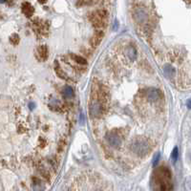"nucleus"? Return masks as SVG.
I'll use <instances>...</instances> for the list:
<instances>
[{"mask_svg": "<svg viewBox=\"0 0 191 191\" xmlns=\"http://www.w3.org/2000/svg\"><path fill=\"white\" fill-rule=\"evenodd\" d=\"M164 73L165 75V77L167 78H173L175 76V69L173 68L170 64H166L164 66Z\"/></svg>", "mask_w": 191, "mask_h": 191, "instance_id": "1a4fd4ad", "label": "nucleus"}, {"mask_svg": "<svg viewBox=\"0 0 191 191\" xmlns=\"http://www.w3.org/2000/svg\"><path fill=\"white\" fill-rule=\"evenodd\" d=\"M34 108V103H30V109H33Z\"/></svg>", "mask_w": 191, "mask_h": 191, "instance_id": "aec40b11", "label": "nucleus"}, {"mask_svg": "<svg viewBox=\"0 0 191 191\" xmlns=\"http://www.w3.org/2000/svg\"><path fill=\"white\" fill-rule=\"evenodd\" d=\"M190 160H191V156H190Z\"/></svg>", "mask_w": 191, "mask_h": 191, "instance_id": "412c9836", "label": "nucleus"}, {"mask_svg": "<svg viewBox=\"0 0 191 191\" xmlns=\"http://www.w3.org/2000/svg\"><path fill=\"white\" fill-rule=\"evenodd\" d=\"M186 106H187L188 109H191V98H189V100H187V102H186Z\"/></svg>", "mask_w": 191, "mask_h": 191, "instance_id": "a211bd4d", "label": "nucleus"}, {"mask_svg": "<svg viewBox=\"0 0 191 191\" xmlns=\"http://www.w3.org/2000/svg\"><path fill=\"white\" fill-rule=\"evenodd\" d=\"M38 53H39V56H40V59H43V60H45L48 57V49L45 45L40 46V47L38 48Z\"/></svg>", "mask_w": 191, "mask_h": 191, "instance_id": "f8f14e48", "label": "nucleus"}, {"mask_svg": "<svg viewBox=\"0 0 191 191\" xmlns=\"http://www.w3.org/2000/svg\"><path fill=\"white\" fill-rule=\"evenodd\" d=\"M63 95H64V97H67V98L72 97L73 95H74L73 89L70 87V86H65V87H64V90H63Z\"/></svg>", "mask_w": 191, "mask_h": 191, "instance_id": "2eb2a0df", "label": "nucleus"}, {"mask_svg": "<svg viewBox=\"0 0 191 191\" xmlns=\"http://www.w3.org/2000/svg\"><path fill=\"white\" fill-rule=\"evenodd\" d=\"M72 59H74V61H76L77 63H78V64H86V59H84V57L80 56H78V55H71Z\"/></svg>", "mask_w": 191, "mask_h": 191, "instance_id": "4468645a", "label": "nucleus"}, {"mask_svg": "<svg viewBox=\"0 0 191 191\" xmlns=\"http://www.w3.org/2000/svg\"><path fill=\"white\" fill-rule=\"evenodd\" d=\"M160 158H161V154L160 153L156 154V156L154 157V160H153V166H156V165L158 164L159 161H160Z\"/></svg>", "mask_w": 191, "mask_h": 191, "instance_id": "f3484780", "label": "nucleus"}, {"mask_svg": "<svg viewBox=\"0 0 191 191\" xmlns=\"http://www.w3.org/2000/svg\"><path fill=\"white\" fill-rule=\"evenodd\" d=\"M90 113L94 117H100V115L102 114V105L100 102H95L90 106Z\"/></svg>", "mask_w": 191, "mask_h": 191, "instance_id": "423d86ee", "label": "nucleus"}, {"mask_svg": "<svg viewBox=\"0 0 191 191\" xmlns=\"http://www.w3.org/2000/svg\"><path fill=\"white\" fill-rule=\"evenodd\" d=\"M155 179L160 191H170L172 189L171 172L167 169V167H160L156 172Z\"/></svg>", "mask_w": 191, "mask_h": 191, "instance_id": "f257e3e1", "label": "nucleus"}, {"mask_svg": "<svg viewBox=\"0 0 191 191\" xmlns=\"http://www.w3.org/2000/svg\"><path fill=\"white\" fill-rule=\"evenodd\" d=\"M55 71H56V73L57 76H59L60 78L65 79V80L68 79V76L65 74V72H63V70H61L60 67L59 66V64H57V63H56V68H55Z\"/></svg>", "mask_w": 191, "mask_h": 191, "instance_id": "ddd939ff", "label": "nucleus"}, {"mask_svg": "<svg viewBox=\"0 0 191 191\" xmlns=\"http://www.w3.org/2000/svg\"><path fill=\"white\" fill-rule=\"evenodd\" d=\"M98 191H100V190H98Z\"/></svg>", "mask_w": 191, "mask_h": 191, "instance_id": "4be33fe9", "label": "nucleus"}, {"mask_svg": "<svg viewBox=\"0 0 191 191\" xmlns=\"http://www.w3.org/2000/svg\"><path fill=\"white\" fill-rule=\"evenodd\" d=\"M134 15H135V19L138 23H144V22L147 20V18H148L147 11L144 10L143 8H138L135 11Z\"/></svg>", "mask_w": 191, "mask_h": 191, "instance_id": "39448f33", "label": "nucleus"}, {"mask_svg": "<svg viewBox=\"0 0 191 191\" xmlns=\"http://www.w3.org/2000/svg\"><path fill=\"white\" fill-rule=\"evenodd\" d=\"M126 54H127V56H128L129 59L132 60V61H134L137 59V51L134 47H133V46H129V47L127 48Z\"/></svg>", "mask_w": 191, "mask_h": 191, "instance_id": "9d476101", "label": "nucleus"}, {"mask_svg": "<svg viewBox=\"0 0 191 191\" xmlns=\"http://www.w3.org/2000/svg\"><path fill=\"white\" fill-rule=\"evenodd\" d=\"M131 149L137 156L143 157L145 156L150 150V145L147 140L143 138H138L134 140L131 143Z\"/></svg>", "mask_w": 191, "mask_h": 191, "instance_id": "f03ea898", "label": "nucleus"}, {"mask_svg": "<svg viewBox=\"0 0 191 191\" xmlns=\"http://www.w3.org/2000/svg\"><path fill=\"white\" fill-rule=\"evenodd\" d=\"M178 157H179V149H178V147H174L172 150V153H171V159H172L173 163H176L178 160Z\"/></svg>", "mask_w": 191, "mask_h": 191, "instance_id": "dca6fc26", "label": "nucleus"}, {"mask_svg": "<svg viewBox=\"0 0 191 191\" xmlns=\"http://www.w3.org/2000/svg\"><path fill=\"white\" fill-rule=\"evenodd\" d=\"M80 120H81V123H84V118H83V114L80 115Z\"/></svg>", "mask_w": 191, "mask_h": 191, "instance_id": "6ab92c4d", "label": "nucleus"}, {"mask_svg": "<svg viewBox=\"0 0 191 191\" xmlns=\"http://www.w3.org/2000/svg\"><path fill=\"white\" fill-rule=\"evenodd\" d=\"M147 97L150 101H157L161 98V92L156 88H150L147 91Z\"/></svg>", "mask_w": 191, "mask_h": 191, "instance_id": "0eeeda50", "label": "nucleus"}, {"mask_svg": "<svg viewBox=\"0 0 191 191\" xmlns=\"http://www.w3.org/2000/svg\"><path fill=\"white\" fill-rule=\"evenodd\" d=\"M22 11L27 16H31L33 13V8L30 3H24L22 6Z\"/></svg>", "mask_w": 191, "mask_h": 191, "instance_id": "9b49d317", "label": "nucleus"}, {"mask_svg": "<svg viewBox=\"0 0 191 191\" xmlns=\"http://www.w3.org/2000/svg\"><path fill=\"white\" fill-rule=\"evenodd\" d=\"M106 138H107V142L112 147L117 148L121 145V138L118 134H116V133H109L106 136Z\"/></svg>", "mask_w": 191, "mask_h": 191, "instance_id": "20e7f679", "label": "nucleus"}, {"mask_svg": "<svg viewBox=\"0 0 191 191\" xmlns=\"http://www.w3.org/2000/svg\"><path fill=\"white\" fill-rule=\"evenodd\" d=\"M102 37H103V33L101 31L100 32H97L93 37H92L91 40H90V43L91 45L93 46V47H96V46H97L98 44L100 43L101 39H102Z\"/></svg>", "mask_w": 191, "mask_h": 191, "instance_id": "6e6552de", "label": "nucleus"}, {"mask_svg": "<svg viewBox=\"0 0 191 191\" xmlns=\"http://www.w3.org/2000/svg\"><path fill=\"white\" fill-rule=\"evenodd\" d=\"M107 11L104 10H97L90 16V21L96 28H102L106 24Z\"/></svg>", "mask_w": 191, "mask_h": 191, "instance_id": "7ed1b4c3", "label": "nucleus"}]
</instances>
